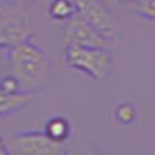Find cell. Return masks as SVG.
I'll return each instance as SVG.
<instances>
[{"label":"cell","instance_id":"cell-1","mask_svg":"<svg viewBox=\"0 0 155 155\" xmlns=\"http://www.w3.org/2000/svg\"><path fill=\"white\" fill-rule=\"evenodd\" d=\"M11 73L21 91L37 92L47 85L51 77V61L47 52L31 40H25L7 49Z\"/></svg>","mask_w":155,"mask_h":155},{"label":"cell","instance_id":"cell-2","mask_svg":"<svg viewBox=\"0 0 155 155\" xmlns=\"http://www.w3.org/2000/svg\"><path fill=\"white\" fill-rule=\"evenodd\" d=\"M63 61L68 68L89 77L94 82L106 80L112 75L115 66L112 49L85 47V45H75V44L64 45Z\"/></svg>","mask_w":155,"mask_h":155},{"label":"cell","instance_id":"cell-3","mask_svg":"<svg viewBox=\"0 0 155 155\" xmlns=\"http://www.w3.org/2000/svg\"><path fill=\"white\" fill-rule=\"evenodd\" d=\"M31 35V25L19 4H0V47L11 49L16 44L30 40Z\"/></svg>","mask_w":155,"mask_h":155},{"label":"cell","instance_id":"cell-4","mask_svg":"<svg viewBox=\"0 0 155 155\" xmlns=\"http://www.w3.org/2000/svg\"><path fill=\"white\" fill-rule=\"evenodd\" d=\"M77 14L112 42H117L120 25L117 16L101 0H77Z\"/></svg>","mask_w":155,"mask_h":155},{"label":"cell","instance_id":"cell-5","mask_svg":"<svg viewBox=\"0 0 155 155\" xmlns=\"http://www.w3.org/2000/svg\"><path fill=\"white\" fill-rule=\"evenodd\" d=\"M12 150L18 155H61L68 143L51 140L44 131H19L12 134Z\"/></svg>","mask_w":155,"mask_h":155},{"label":"cell","instance_id":"cell-6","mask_svg":"<svg viewBox=\"0 0 155 155\" xmlns=\"http://www.w3.org/2000/svg\"><path fill=\"white\" fill-rule=\"evenodd\" d=\"M63 44H75V45H85V47H105L112 49L113 44L110 38H106L99 33L98 30H94L87 21H84L78 14L70 18L64 23L63 28Z\"/></svg>","mask_w":155,"mask_h":155},{"label":"cell","instance_id":"cell-7","mask_svg":"<svg viewBox=\"0 0 155 155\" xmlns=\"http://www.w3.org/2000/svg\"><path fill=\"white\" fill-rule=\"evenodd\" d=\"M31 98H33V92L28 91L9 92L0 89V117H7V115H14V113L21 112L23 108L30 105Z\"/></svg>","mask_w":155,"mask_h":155},{"label":"cell","instance_id":"cell-8","mask_svg":"<svg viewBox=\"0 0 155 155\" xmlns=\"http://www.w3.org/2000/svg\"><path fill=\"white\" fill-rule=\"evenodd\" d=\"M44 133L47 134L51 140L59 141V143H68L71 138V122L66 117L54 115L45 122Z\"/></svg>","mask_w":155,"mask_h":155},{"label":"cell","instance_id":"cell-9","mask_svg":"<svg viewBox=\"0 0 155 155\" xmlns=\"http://www.w3.org/2000/svg\"><path fill=\"white\" fill-rule=\"evenodd\" d=\"M49 16L58 23H66L77 14V0H49Z\"/></svg>","mask_w":155,"mask_h":155},{"label":"cell","instance_id":"cell-10","mask_svg":"<svg viewBox=\"0 0 155 155\" xmlns=\"http://www.w3.org/2000/svg\"><path fill=\"white\" fill-rule=\"evenodd\" d=\"M113 115H115V120L119 122L120 126L129 127L138 122V119H140V108L133 101H119L115 105Z\"/></svg>","mask_w":155,"mask_h":155},{"label":"cell","instance_id":"cell-11","mask_svg":"<svg viewBox=\"0 0 155 155\" xmlns=\"http://www.w3.org/2000/svg\"><path fill=\"white\" fill-rule=\"evenodd\" d=\"M129 7L140 19L155 23V0H138Z\"/></svg>","mask_w":155,"mask_h":155},{"label":"cell","instance_id":"cell-12","mask_svg":"<svg viewBox=\"0 0 155 155\" xmlns=\"http://www.w3.org/2000/svg\"><path fill=\"white\" fill-rule=\"evenodd\" d=\"M9 153H11V150H9L5 141L2 140V136H0V155H9Z\"/></svg>","mask_w":155,"mask_h":155},{"label":"cell","instance_id":"cell-13","mask_svg":"<svg viewBox=\"0 0 155 155\" xmlns=\"http://www.w3.org/2000/svg\"><path fill=\"white\" fill-rule=\"evenodd\" d=\"M21 0H0V4H19Z\"/></svg>","mask_w":155,"mask_h":155},{"label":"cell","instance_id":"cell-14","mask_svg":"<svg viewBox=\"0 0 155 155\" xmlns=\"http://www.w3.org/2000/svg\"><path fill=\"white\" fill-rule=\"evenodd\" d=\"M117 2H122V4H129V5H131V4L138 2V0H117Z\"/></svg>","mask_w":155,"mask_h":155},{"label":"cell","instance_id":"cell-15","mask_svg":"<svg viewBox=\"0 0 155 155\" xmlns=\"http://www.w3.org/2000/svg\"><path fill=\"white\" fill-rule=\"evenodd\" d=\"M30 2H35V4H42V2H49V0H30Z\"/></svg>","mask_w":155,"mask_h":155}]
</instances>
